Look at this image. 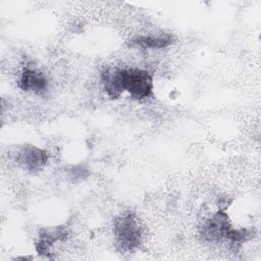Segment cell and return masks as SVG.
<instances>
[{"label":"cell","instance_id":"obj_1","mask_svg":"<svg viewBox=\"0 0 261 261\" xmlns=\"http://www.w3.org/2000/svg\"><path fill=\"white\" fill-rule=\"evenodd\" d=\"M101 82L111 99L119 98L123 92L136 101L146 100L153 95V77L141 68H105L101 72Z\"/></svg>","mask_w":261,"mask_h":261},{"label":"cell","instance_id":"obj_2","mask_svg":"<svg viewBox=\"0 0 261 261\" xmlns=\"http://www.w3.org/2000/svg\"><path fill=\"white\" fill-rule=\"evenodd\" d=\"M114 237L118 247L125 252H133L141 245L142 231L134 213H124L114 220Z\"/></svg>","mask_w":261,"mask_h":261},{"label":"cell","instance_id":"obj_3","mask_svg":"<svg viewBox=\"0 0 261 261\" xmlns=\"http://www.w3.org/2000/svg\"><path fill=\"white\" fill-rule=\"evenodd\" d=\"M233 230L228 214L220 209L204 222L200 228V236L210 243H220L224 240L230 242Z\"/></svg>","mask_w":261,"mask_h":261},{"label":"cell","instance_id":"obj_4","mask_svg":"<svg viewBox=\"0 0 261 261\" xmlns=\"http://www.w3.org/2000/svg\"><path fill=\"white\" fill-rule=\"evenodd\" d=\"M48 160V153L36 146H24L16 155V162L18 165L32 173L41 171L46 166Z\"/></svg>","mask_w":261,"mask_h":261},{"label":"cell","instance_id":"obj_5","mask_svg":"<svg viewBox=\"0 0 261 261\" xmlns=\"http://www.w3.org/2000/svg\"><path fill=\"white\" fill-rule=\"evenodd\" d=\"M68 236L65 225L43 227L39 231L38 241L36 242V251L41 256L50 257L51 249L57 242L64 241Z\"/></svg>","mask_w":261,"mask_h":261},{"label":"cell","instance_id":"obj_6","mask_svg":"<svg viewBox=\"0 0 261 261\" xmlns=\"http://www.w3.org/2000/svg\"><path fill=\"white\" fill-rule=\"evenodd\" d=\"M48 86L45 74L32 67H24L18 79V87L24 92L42 95L47 91Z\"/></svg>","mask_w":261,"mask_h":261},{"label":"cell","instance_id":"obj_7","mask_svg":"<svg viewBox=\"0 0 261 261\" xmlns=\"http://www.w3.org/2000/svg\"><path fill=\"white\" fill-rule=\"evenodd\" d=\"M173 42V38L170 35L159 36H138L129 40L130 47L142 49H162L168 47Z\"/></svg>","mask_w":261,"mask_h":261},{"label":"cell","instance_id":"obj_8","mask_svg":"<svg viewBox=\"0 0 261 261\" xmlns=\"http://www.w3.org/2000/svg\"><path fill=\"white\" fill-rule=\"evenodd\" d=\"M90 175V170L85 165L76 164L72 165L67 169V178L72 182L82 181L88 178Z\"/></svg>","mask_w":261,"mask_h":261}]
</instances>
